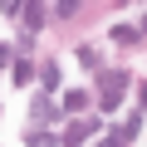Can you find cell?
<instances>
[{
    "label": "cell",
    "mask_w": 147,
    "mask_h": 147,
    "mask_svg": "<svg viewBox=\"0 0 147 147\" xmlns=\"http://www.w3.org/2000/svg\"><path fill=\"white\" fill-rule=\"evenodd\" d=\"M98 147H123V137H118V132H113V137H103V142H98Z\"/></svg>",
    "instance_id": "cell-9"
},
{
    "label": "cell",
    "mask_w": 147,
    "mask_h": 147,
    "mask_svg": "<svg viewBox=\"0 0 147 147\" xmlns=\"http://www.w3.org/2000/svg\"><path fill=\"white\" fill-rule=\"evenodd\" d=\"M30 147H54V137H39V132H30Z\"/></svg>",
    "instance_id": "cell-8"
},
{
    "label": "cell",
    "mask_w": 147,
    "mask_h": 147,
    "mask_svg": "<svg viewBox=\"0 0 147 147\" xmlns=\"http://www.w3.org/2000/svg\"><path fill=\"white\" fill-rule=\"evenodd\" d=\"M0 5H5V15H20V10H25V0H0Z\"/></svg>",
    "instance_id": "cell-7"
},
{
    "label": "cell",
    "mask_w": 147,
    "mask_h": 147,
    "mask_svg": "<svg viewBox=\"0 0 147 147\" xmlns=\"http://www.w3.org/2000/svg\"><path fill=\"white\" fill-rule=\"evenodd\" d=\"M64 108H69V113H84V108H88V93H84V88H69V93H64Z\"/></svg>",
    "instance_id": "cell-2"
},
{
    "label": "cell",
    "mask_w": 147,
    "mask_h": 147,
    "mask_svg": "<svg viewBox=\"0 0 147 147\" xmlns=\"http://www.w3.org/2000/svg\"><path fill=\"white\" fill-rule=\"evenodd\" d=\"M113 39H118V44H137V39H142V34H137V30H132V25H118V30H113Z\"/></svg>",
    "instance_id": "cell-5"
},
{
    "label": "cell",
    "mask_w": 147,
    "mask_h": 147,
    "mask_svg": "<svg viewBox=\"0 0 147 147\" xmlns=\"http://www.w3.org/2000/svg\"><path fill=\"white\" fill-rule=\"evenodd\" d=\"M88 132H93V123H74V127L64 132V142H69V147H79V142H88Z\"/></svg>",
    "instance_id": "cell-3"
},
{
    "label": "cell",
    "mask_w": 147,
    "mask_h": 147,
    "mask_svg": "<svg viewBox=\"0 0 147 147\" xmlns=\"http://www.w3.org/2000/svg\"><path fill=\"white\" fill-rule=\"evenodd\" d=\"M127 88V74H118V69H108L103 74V108H118V93Z\"/></svg>",
    "instance_id": "cell-1"
},
{
    "label": "cell",
    "mask_w": 147,
    "mask_h": 147,
    "mask_svg": "<svg viewBox=\"0 0 147 147\" xmlns=\"http://www.w3.org/2000/svg\"><path fill=\"white\" fill-rule=\"evenodd\" d=\"M25 15H30V34L44 25V0H25Z\"/></svg>",
    "instance_id": "cell-4"
},
{
    "label": "cell",
    "mask_w": 147,
    "mask_h": 147,
    "mask_svg": "<svg viewBox=\"0 0 147 147\" xmlns=\"http://www.w3.org/2000/svg\"><path fill=\"white\" fill-rule=\"evenodd\" d=\"M5 59H10V49H5V44H0V69H5Z\"/></svg>",
    "instance_id": "cell-10"
},
{
    "label": "cell",
    "mask_w": 147,
    "mask_h": 147,
    "mask_svg": "<svg viewBox=\"0 0 147 147\" xmlns=\"http://www.w3.org/2000/svg\"><path fill=\"white\" fill-rule=\"evenodd\" d=\"M39 79H44V88H59V69H54V64H44V74H39Z\"/></svg>",
    "instance_id": "cell-6"
}]
</instances>
